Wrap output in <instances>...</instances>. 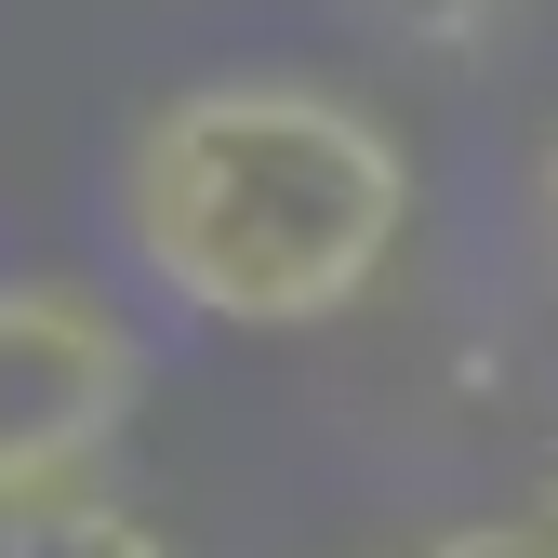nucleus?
<instances>
[{
	"instance_id": "obj_1",
	"label": "nucleus",
	"mask_w": 558,
	"mask_h": 558,
	"mask_svg": "<svg viewBox=\"0 0 558 558\" xmlns=\"http://www.w3.org/2000/svg\"><path fill=\"white\" fill-rule=\"evenodd\" d=\"M412 227L399 133L332 81H199L120 160V240L214 332H319Z\"/></svg>"
},
{
	"instance_id": "obj_2",
	"label": "nucleus",
	"mask_w": 558,
	"mask_h": 558,
	"mask_svg": "<svg viewBox=\"0 0 558 558\" xmlns=\"http://www.w3.org/2000/svg\"><path fill=\"white\" fill-rule=\"evenodd\" d=\"M147 399V345L81 279H0V519L53 506L107 465Z\"/></svg>"
},
{
	"instance_id": "obj_3",
	"label": "nucleus",
	"mask_w": 558,
	"mask_h": 558,
	"mask_svg": "<svg viewBox=\"0 0 558 558\" xmlns=\"http://www.w3.org/2000/svg\"><path fill=\"white\" fill-rule=\"evenodd\" d=\"M373 14H399L412 40H478V27H506V0H373Z\"/></svg>"
},
{
	"instance_id": "obj_4",
	"label": "nucleus",
	"mask_w": 558,
	"mask_h": 558,
	"mask_svg": "<svg viewBox=\"0 0 558 558\" xmlns=\"http://www.w3.org/2000/svg\"><path fill=\"white\" fill-rule=\"evenodd\" d=\"M545 253H558V160H545Z\"/></svg>"
}]
</instances>
